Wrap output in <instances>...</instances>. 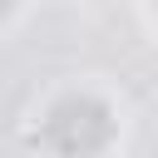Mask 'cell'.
I'll use <instances>...</instances> for the list:
<instances>
[{"label": "cell", "instance_id": "6da1fadb", "mask_svg": "<svg viewBox=\"0 0 158 158\" xmlns=\"http://www.w3.org/2000/svg\"><path fill=\"white\" fill-rule=\"evenodd\" d=\"M5 5H10V0H0V10H5Z\"/></svg>", "mask_w": 158, "mask_h": 158}]
</instances>
